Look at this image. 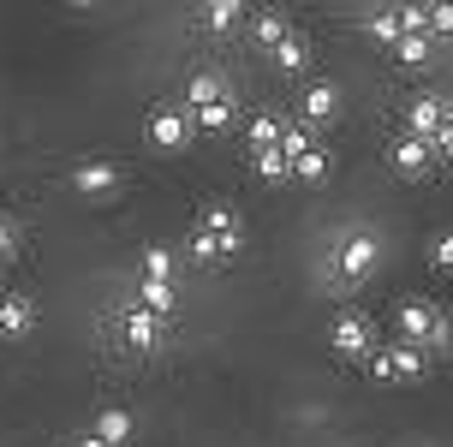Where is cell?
<instances>
[{"label": "cell", "instance_id": "6da1fadb", "mask_svg": "<svg viewBox=\"0 0 453 447\" xmlns=\"http://www.w3.org/2000/svg\"><path fill=\"white\" fill-rule=\"evenodd\" d=\"M435 263H441V268H453V239H441V245H435Z\"/></svg>", "mask_w": 453, "mask_h": 447}]
</instances>
